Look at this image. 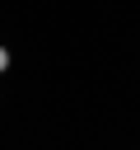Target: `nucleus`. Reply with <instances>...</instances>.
Wrapping results in <instances>:
<instances>
[{"label":"nucleus","mask_w":140,"mask_h":150,"mask_svg":"<svg viewBox=\"0 0 140 150\" xmlns=\"http://www.w3.org/2000/svg\"><path fill=\"white\" fill-rule=\"evenodd\" d=\"M5 66H9V52H5V47H0V70H5Z\"/></svg>","instance_id":"1"}]
</instances>
